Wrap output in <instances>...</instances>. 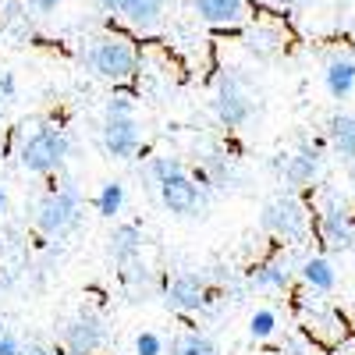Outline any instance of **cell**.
Segmentation results:
<instances>
[{
	"label": "cell",
	"mask_w": 355,
	"mask_h": 355,
	"mask_svg": "<svg viewBox=\"0 0 355 355\" xmlns=\"http://www.w3.org/2000/svg\"><path fill=\"white\" fill-rule=\"evenodd\" d=\"M259 224L263 231H270L274 239H284V242H302L309 234V210L299 196L291 192H281L274 199L263 202V214H259Z\"/></svg>",
	"instance_id": "obj_1"
},
{
	"label": "cell",
	"mask_w": 355,
	"mask_h": 355,
	"mask_svg": "<svg viewBox=\"0 0 355 355\" xmlns=\"http://www.w3.org/2000/svg\"><path fill=\"white\" fill-rule=\"evenodd\" d=\"M82 224V199L71 185L53 189L40 199L36 206V227L46 239H68V234Z\"/></svg>",
	"instance_id": "obj_2"
},
{
	"label": "cell",
	"mask_w": 355,
	"mask_h": 355,
	"mask_svg": "<svg viewBox=\"0 0 355 355\" xmlns=\"http://www.w3.org/2000/svg\"><path fill=\"white\" fill-rule=\"evenodd\" d=\"M71 153V139L64 128H36L21 142V167L33 174H50L64 164V157Z\"/></svg>",
	"instance_id": "obj_3"
},
{
	"label": "cell",
	"mask_w": 355,
	"mask_h": 355,
	"mask_svg": "<svg viewBox=\"0 0 355 355\" xmlns=\"http://www.w3.org/2000/svg\"><path fill=\"white\" fill-rule=\"evenodd\" d=\"M214 114L224 128H245L256 114L252 89L242 82L239 71H224L217 82V96H214Z\"/></svg>",
	"instance_id": "obj_4"
},
{
	"label": "cell",
	"mask_w": 355,
	"mask_h": 355,
	"mask_svg": "<svg viewBox=\"0 0 355 355\" xmlns=\"http://www.w3.org/2000/svg\"><path fill=\"white\" fill-rule=\"evenodd\" d=\"M85 64L107 82H128L135 75V50L121 36H100L85 50Z\"/></svg>",
	"instance_id": "obj_5"
},
{
	"label": "cell",
	"mask_w": 355,
	"mask_h": 355,
	"mask_svg": "<svg viewBox=\"0 0 355 355\" xmlns=\"http://www.w3.org/2000/svg\"><path fill=\"white\" fill-rule=\"evenodd\" d=\"M61 345L68 348V355H96L107 345V320L100 313H93V309L78 313L75 320L64 323Z\"/></svg>",
	"instance_id": "obj_6"
},
{
	"label": "cell",
	"mask_w": 355,
	"mask_h": 355,
	"mask_svg": "<svg viewBox=\"0 0 355 355\" xmlns=\"http://www.w3.org/2000/svg\"><path fill=\"white\" fill-rule=\"evenodd\" d=\"M100 139H103V150H107L114 160L135 157V153H139V142H142V132H139L135 114H107V117H103V128H100Z\"/></svg>",
	"instance_id": "obj_7"
},
{
	"label": "cell",
	"mask_w": 355,
	"mask_h": 355,
	"mask_svg": "<svg viewBox=\"0 0 355 355\" xmlns=\"http://www.w3.org/2000/svg\"><path fill=\"white\" fill-rule=\"evenodd\" d=\"M160 189V202L174 217H196L199 206H202V192H199V182L189 174H174L167 182L157 185Z\"/></svg>",
	"instance_id": "obj_8"
},
{
	"label": "cell",
	"mask_w": 355,
	"mask_h": 355,
	"mask_svg": "<svg viewBox=\"0 0 355 355\" xmlns=\"http://www.w3.org/2000/svg\"><path fill=\"white\" fill-rule=\"evenodd\" d=\"M210 302V281L206 274H178L167 284V306L178 313H199Z\"/></svg>",
	"instance_id": "obj_9"
},
{
	"label": "cell",
	"mask_w": 355,
	"mask_h": 355,
	"mask_svg": "<svg viewBox=\"0 0 355 355\" xmlns=\"http://www.w3.org/2000/svg\"><path fill=\"white\" fill-rule=\"evenodd\" d=\"M142 242L146 239H142V231L135 224H117L110 231V239H107V252H110V259L117 266H125V263H132V259L142 256Z\"/></svg>",
	"instance_id": "obj_10"
},
{
	"label": "cell",
	"mask_w": 355,
	"mask_h": 355,
	"mask_svg": "<svg viewBox=\"0 0 355 355\" xmlns=\"http://www.w3.org/2000/svg\"><path fill=\"white\" fill-rule=\"evenodd\" d=\"M320 164H323V157L313 150V146H302L299 153H291V157L284 160V182L295 185V189L313 185L316 174H320Z\"/></svg>",
	"instance_id": "obj_11"
},
{
	"label": "cell",
	"mask_w": 355,
	"mask_h": 355,
	"mask_svg": "<svg viewBox=\"0 0 355 355\" xmlns=\"http://www.w3.org/2000/svg\"><path fill=\"white\" fill-rule=\"evenodd\" d=\"M320 239L327 242V249H334V252L352 249L355 227H352L348 214H345V210H327V214H323V217H320Z\"/></svg>",
	"instance_id": "obj_12"
},
{
	"label": "cell",
	"mask_w": 355,
	"mask_h": 355,
	"mask_svg": "<svg viewBox=\"0 0 355 355\" xmlns=\"http://www.w3.org/2000/svg\"><path fill=\"white\" fill-rule=\"evenodd\" d=\"M323 85L334 100H348L355 93V61L352 57H334L323 71Z\"/></svg>",
	"instance_id": "obj_13"
},
{
	"label": "cell",
	"mask_w": 355,
	"mask_h": 355,
	"mask_svg": "<svg viewBox=\"0 0 355 355\" xmlns=\"http://www.w3.org/2000/svg\"><path fill=\"white\" fill-rule=\"evenodd\" d=\"M192 8L210 25H234V21H242L245 0H192Z\"/></svg>",
	"instance_id": "obj_14"
},
{
	"label": "cell",
	"mask_w": 355,
	"mask_h": 355,
	"mask_svg": "<svg viewBox=\"0 0 355 355\" xmlns=\"http://www.w3.org/2000/svg\"><path fill=\"white\" fill-rule=\"evenodd\" d=\"M327 135L334 142V150L355 164V114H331V121H327Z\"/></svg>",
	"instance_id": "obj_15"
},
{
	"label": "cell",
	"mask_w": 355,
	"mask_h": 355,
	"mask_svg": "<svg viewBox=\"0 0 355 355\" xmlns=\"http://www.w3.org/2000/svg\"><path fill=\"white\" fill-rule=\"evenodd\" d=\"M252 284L263 291H284L291 284V266L288 259H266L259 266H252Z\"/></svg>",
	"instance_id": "obj_16"
},
{
	"label": "cell",
	"mask_w": 355,
	"mask_h": 355,
	"mask_svg": "<svg viewBox=\"0 0 355 355\" xmlns=\"http://www.w3.org/2000/svg\"><path fill=\"white\" fill-rule=\"evenodd\" d=\"M117 274H121V284L128 288L132 302H146L142 295H150V281H153V274H150V266L142 263V256L132 259V263H125V266H117Z\"/></svg>",
	"instance_id": "obj_17"
},
{
	"label": "cell",
	"mask_w": 355,
	"mask_h": 355,
	"mask_svg": "<svg viewBox=\"0 0 355 355\" xmlns=\"http://www.w3.org/2000/svg\"><path fill=\"white\" fill-rule=\"evenodd\" d=\"M302 281L313 288V291H334V284H338V274H334V266L323 259V256H309L306 263H302Z\"/></svg>",
	"instance_id": "obj_18"
},
{
	"label": "cell",
	"mask_w": 355,
	"mask_h": 355,
	"mask_svg": "<svg viewBox=\"0 0 355 355\" xmlns=\"http://www.w3.org/2000/svg\"><path fill=\"white\" fill-rule=\"evenodd\" d=\"M164 4H167V0H132V8L125 11V18L135 28H153L164 18Z\"/></svg>",
	"instance_id": "obj_19"
},
{
	"label": "cell",
	"mask_w": 355,
	"mask_h": 355,
	"mask_svg": "<svg viewBox=\"0 0 355 355\" xmlns=\"http://www.w3.org/2000/svg\"><path fill=\"white\" fill-rule=\"evenodd\" d=\"M171 355H220V352L206 334H182L171 345Z\"/></svg>",
	"instance_id": "obj_20"
},
{
	"label": "cell",
	"mask_w": 355,
	"mask_h": 355,
	"mask_svg": "<svg viewBox=\"0 0 355 355\" xmlns=\"http://www.w3.org/2000/svg\"><path fill=\"white\" fill-rule=\"evenodd\" d=\"M121 206H125V185L121 182H107L100 189V196H96V210L103 217H117V214H121Z\"/></svg>",
	"instance_id": "obj_21"
},
{
	"label": "cell",
	"mask_w": 355,
	"mask_h": 355,
	"mask_svg": "<svg viewBox=\"0 0 355 355\" xmlns=\"http://www.w3.org/2000/svg\"><path fill=\"white\" fill-rule=\"evenodd\" d=\"M277 331V313L274 309H256L249 316V334L252 338H270Z\"/></svg>",
	"instance_id": "obj_22"
},
{
	"label": "cell",
	"mask_w": 355,
	"mask_h": 355,
	"mask_svg": "<svg viewBox=\"0 0 355 355\" xmlns=\"http://www.w3.org/2000/svg\"><path fill=\"white\" fill-rule=\"evenodd\" d=\"M150 174L157 178V185H160V182H167V178H174V174H185V164H182V157H153Z\"/></svg>",
	"instance_id": "obj_23"
},
{
	"label": "cell",
	"mask_w": 355,
	"mask_h": 355,
	"mask_svg": "<svg viewBox=\"0 0 355 355\" xmlns=\"http://www.w3.org/2000/svg\"><path fill=\"white\" fill-rule=\"evenodd\" d=\"M135 355H164V341H160V334L142 331V334L135 338Z\"/></svg>",
	"instance_id": "obj_24"
},
{
	"label": "cell",
	"mask_w": 355,
	"mask_h": 355,
	"mask_svg": "<svg viewBox=\"0 0 355 355\" xmlns=\"http://www.w3.org/2000/svg\"><path fill=\"white\" fill-rule=\"evenodd\" d=\"M107 114H135V107H132V100H128V96H110Z\"/></svg>",
	"instance_id": "obj_25"
},
{
	"label": "cell",
	"mask_w": 355,
	"mask_h": 355,
	"mask_svg": "<svg viewBox=\"0 0 355 355\" xmlns=\"http://www.w3.org/2000/svg\"><path fill=\"white\" fill-rule=\"evenodd\" d=\"M0 355H21V345L15 334H0Z\"/></svg>",
	"instance_id": "obj_26"
},
{
	"label": "cell",
	"mask_w": 355,
	"mask_h": 355,
	"mask_svg": "<svg viewBox=\"0 0 355 355\" xmlns=\"http://www.w3.org/2000/svg\"><path fill=\"white\" fill-rule=\"evenodd\" d=\"M96 4H100L103 11H121V15H125V11L132 8V0H96Z\"/></svg>",
	"instance_id": "obj_27"
},
{
	"label": "cell",
	"mask_w": 355,
	"mask_h": 355,
	"mask_svg": "<svg viewBox=\"0 0 355 355\" xmlns=\"http://www.w3.org/2000/svg\"><path fill=\"white\" fill-rule=\"evenodd\" d=\"M0 93H4L8 100L15 96V75H8V71H4V75H0Z\"/></svg>",
	"instance_id": "obj_28"
},
{
	"label": "cell",
	"mask_w": 355,
	"mask_h": 355,
	"mask_svg": "<svg viewBox=\"0 0 355 355\" xmlns=\"http://www.w3.org/2000/svg\"><path fill=\"white\" fill-rule=\"evenodd\" d=\"M57 4H61V0H33V8H36L40 15H50V11H57Z\"/></svg>",
	"instance_id": "obj_29"
},
{
	"label": "cell",
	"mask_w": 355,
	"mask_h": 355,
	"mask_svg": "<svg viewBox=\"0 0 355 355\" xmlns=\"http://www.w3.org/2000/svg\"><path fill=\"white\" fill-rule=\"evenodd\" d=\"M21 355H53V352L43 345H21Z\"/></svg>",
	"instance_id": "obj_30"
},
{
	"label": "cell",
	"mask_w": 355,
	"mask_h": 355,
	"mask_svg": "<svg viewBox=\"0 0 355 355\" xmlns=\"http://www.w3.org/2000/svg\"><path fill=\"white\" fill-rule=\"evenodd\" d=\"M4 110H8V96L0 93V117H4Z\"/></svg>",
	"instance_id": "obj_31"
},
{
	"label": "cell",
	"mask_w": 355,
	"mask_h": 355,
	"mask_svg": "<svg viewBox=\"0 0 355 355\" xmlns=\"http://www.w3.org/2000/svg\"><path fill=\"white\" fill-rule=\"evenodd\" d=\"M4 206H8V196H4V189H0V214H4Z\"/></svg>",
	"instance_id": "obj_32"
},
{
	"label": "cell",
	"mask_w": 355,
	"mask_h": 355,
	"mask_svg": "<svg viewBox=\"0 0 355 355\" xmlns=\"http://www.w3.org/2000/svg\"><path fill=\"white\" fill-rule=\"evenodd\" d=\"M352 50H355V33H352Z\"/></svg>",
	"instance_id": "obj_33"
}]
</instances>
